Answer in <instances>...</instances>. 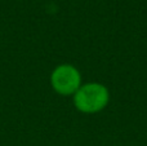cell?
Wrapping results in <instances>:
<instances>
[{"mask_svg":"<svg viewBox=\"0 0 147 146\" xmlns=\"http://www.w3.org/2000/svg\"><path fill=\"white\" fill-rule=\"evenodd\" d=\"M72 97L76 110L83 114H97L109 105L110 91L102 83L90 82L81 84Z\"/></svg>","mask_w":147,"mask_h":146,"instance_id":"1","label":"cell"},{"mask_svg":"<svg viewBox=\"0 0 147 146\" xmlns=\"http://www.w3.org/2000/svg\"><path fill=\"white\" fill-rule=\"evenodd\" d=\"M51 84L58 95L74 96L81 87V74L70 64L59 65L52 71Z\"/></svg>","mask_w":147,"mask_h":146,"instance_id":"2","label":"cell"}]
</instances>
